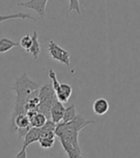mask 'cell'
I'll return each mask as SVG.
<instances>
[{
	"instance_id": "obj_1",
	"label": "cell",
	"mask_w": 140,
	"mask_h": 158,
	"mask_svg": "<svg viewBox=\"0 0 140 158\" xmlns=\"http://www.w3.org/2000/svg\"><path fill=\"white\" fill-rule=\"evenodd\" d=\"M94 122L88 120L82 115H78L68 123H60L56 125L55 134L68 158H84L80 147V131Z\"/></svg>"
},
{
	"instance_id": "obj_2",
	"label": "cell",
	"mask_w": 140,
	"mask_h": 158,
	"mask_svg": "<svg viewBox=\"0 0 140 158\" xmlns=\"http://www.w3.org/2000/svg\"><path fill=\"white\" fill-rule=\"evenodd\" d=\"M41 85L33 81L26 72H23L22 75L15 79V81L12 85V90L15 93V102L14 107V112L12 118L17 117L18 115L25 114V107L28 101L38 96Z\"/></svg>"
},
{
	"instance_id": "obj_3",
	"label": "cell",
	"mask_w": 140,
	"mask_h": 158,
	"mask_svg": "<svg viewBox=\"0 0 140 158\" xmlns=\"http://www.w3.org/2000/svg\"><path fill=\"white\" fill-rule=\"evenodd\" d=\"M38 112L43 114L46 118L50 120V110L52 106L58 101L55 91L53 90V87L50 84H45L40 88L38 92Z\"/></svg>"
},
{
	"instance_id": "obj_4",
	"label": "cell",
	"mask_w": 140,
	"mask_h": 158,
	"mask_svg": "<svg viewBox=\"0 0 140 158\" xmlns=\"http://www.w3.org/2000/svg\"><path fill=\"white\" fill-rule=\"evenodd\" d=\"M48 77L52 81L51 85L53 87V90L55 91L58 100L60 101L61 103H66L72 94V92H73L72 87L66 83H60L57 78L56 73L54 72V69H49Z\"/></svg>"
},
{
	"instance_id": "obj_5",
	"label": "cell",
	"mask_w": 140,
	"mask_h": 158,
	"mask_svg": "<svg viewBox=\"0 0 140 158\" xmlns=\"http://www.w3.org/2000/svg\"><path fill=\"white\" fill-rule=\"evenodd\" d=\"M48 52H49L50 57L53 60L58 61V62L61 63V64H64L67 67L70 65V54H69V52L66 51L64 48H63L61 46H60L54 41L49 42Z\"/></svg>"
},
{
	"instance_id": "obj_6",
	"label": "cell",
	"mask_w": 140,
	"mask_h": 158,
	"mask_svg": "<svg viewBox=\"0 0 140 158\" xmlns=\"http://www.w3.org/2000/svg\"><path fill=\"white\" fill-rule=\"evenodd\" d=\"M41 137V128H34L31 127L30 130L27 132V134L22 139V148L20 151L15 155V158H27V148L35 143V142H38V140Z\"/></svg>"
},
{
	"instance_id": "obj_7",
	"label": "cell",
	"mask_w": 140,
	"mask_h": 158,
	"mask_svg": "<svg viewBox=\"0 0 140 158\" xmlns=\"http://www.w3.org/2000/svg\"><path fill=\"white\" fill-rule=\"evenodd\" d=\"M47 2L48 0H28V1L25 2H20L18 5L22 8H26V9L34 10L41 18H43L45 14V7Z\"/></svg>"
},
{
	"instance_id": "obj_8",
	"label": "cell",
	"mask_w": 140,
	"mask_h": 158,
	"mask_svg": "<svg viewBox=\"0 0 140 158\" xmlns=\"http://www.w3.org/2000/svg\"><path fill=\"white\" fill-rule=\"evenodd\" d=\"M64 111H65V107L64 103H61L60 101L58 100L50 110V121L53 122L55 124L60 123L61 121H63Z\"/></svg>"
},
{
	"instance_id": "obj_9",
	"label": "cell",
	"mask_w": 140,
	"mask_h": 158,
	"mask_svg": "<svg viewBox=\"0 0 140 158\" xmlns=\"http://www.w3.org/2000/svg\"><path fill=\"white\" fill-rule=\"evenodd\" d=\"M92 109H93V112L96 115L103 116L107 113L108 109H110V103H108V101L106 98H100L93 102Z\"/></svg>"
},
{
	"instance_id": "obj_10",
	"label": "cell",
	"mask_w": 140,
	"mask_h": 158,
	"mask_svg": "<svg viewBox=\"0 0 140 158\" xmlns=\"http://www.w3.org/2000/svg\"><path fill=\"white\" fill-rule=\"evenodd\" d=\"M29 120H30L31 127H34V128H41L46 123V122L48 121L47 118H46V117L40 112H37L34 115H32L29 118Z\"/></svg>"
},
{
	"instance_id": "obj_11",
	"label": "cell",
	"mask_w": 140,
	"mask_h": 158,
	"mask_svg": "<svg viewBox=\"0 0 140 158\" xmlns=\"http://www.w3.org/2000/svg\"><path fill=\"white\" fill-rule=\"evenodd\" d=\"M28 52L33 55L35 60L38 59V56H40V54L41 52V47L40 42H38V36H37V31H35L32 36V45H31Z\"/></svg>"
},
{
	"instance_id": "obj_12",
	"label": "cell",
	"mask_w": 140,
	"mask_h": 158,
	"mask_svg": "<svg viewBox=\"0 0 140 158\" xmlns=\"http://www.w3.org/2000/svg\"><path fill=\"white\" fill-rule=\"evenodd\" d=\"M11 19H31L36 21V19L32 17L29 14L24 13H18V14H13V15H0V23L3 21L11 20Z\"/></svg>"
},
{
	"instance_id": "obj_13",
	"label": "cell",
	"mask_w": 140,
	"mask_h": 158,
	"mask_svg": "<svg viewBox=\"0 0 140 158\" xmlns=\"http://www.w3.org/2000/svg\"><path fill=\"white\" fill-rule=\"evenodd\" d=\"M18 45H19L18 43H15L10 39H7V38L0 39V54L10 51L11 49L14 48V47L18 46Z\"/></svg>"
},
{
	"instance_id": "obj_14",
	"label": "cell",
	"mask_w": 140,
	"mask_h": 158,
	"mask_svg": "<svg viewBox=\"0 0 140 158\" xmlns=\"http://www.w3.org/2000/svg\"><path fill=\"white\" fill-rule=\"evenodd\" d=\"M76 116H77V113H76L75 105H70L67 108H65L64 115V118H63V121H61V123H65L72 121V120H74Z\"/></svg>"
},
{
	"instance_id": "obj_15",
	"label": "cell",
	"mask_w": 140,
	"mask_h": 158,
	"mask_svg": "<svg viewBox=\"0 0 140 158\" xmlns=\"http://www.w3.org/2000/svg\"><path fill=\"white\" fill-rule=\"evenodd\" d=\"M56 142L55 137H41V139L38 140V143L41 148L43 149H50L54 147Z\"/></svg>"
},
{
	"instance_id": "obj_16",
	"label": "cell",
	"mask_w": 140,
	"mask_h": 158,
	"mask_svg": "<svg viewBox=\"0 0 140 158\" xmlns=\"http://www.w3.org/2000/svg\"><path fill=\"white\" fill-rule=\"evenodd\" d=\"M19 45L25 51L28 52L31 45H32V37H31L30 35H25L24 37H22L19 41Z\"/></svg>"
},
{
	"instance_id": "obj_17",
	"label": "cell",
	"mask_w": 140,
	"mask_h": 158,
	"mask_svg": "<svg viewBox=\"0 0 140 158\" xmlns=\"http://www.w3.org/2000/svg\"><path fill=\"white\" fill-rule=\"evenodd\" d=\"M68 12H76L78 15H81L80 0H69Z\"/></svg>"
}]
</instances>
